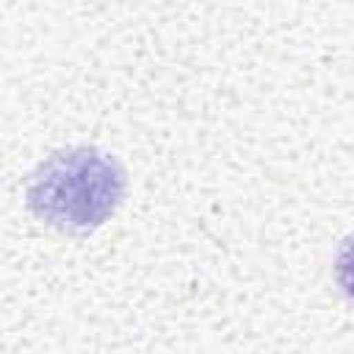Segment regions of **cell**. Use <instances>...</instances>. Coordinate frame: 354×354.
<instances>
[{
    "label": "cell",
    "instance_id": "obj_1",
    "mask_svg": "<svg viewBox=\"0 0 354 354\" xmlns=\"http://www.w3.org/2000/svg\"><path fill=\"white\" fill-rule=\"evenodd\" d=\"M122 196V166L91 147L50 155L28 185L30 210L64 232H91L102 227L116 213Z\"/></svg>",
    "mask_w": 354,
    "mask_h": 354
},
{
    "label": "cell",
    "instance_id": "obj_2",
    "mask_svg": "<svg viewBox=\"0 0 354 354\" xmlns=\"http://www.w3.org/2000/svg\"><path fill=\"white\" fill-rule=\"evenodd\" d=\"M335 274H337V282L343 288V293L348 299H354V235H348L337 252V260H335Z\"/></svg>",
    "mask_w": 354,
    "mask_h": 354
}]
</instances>
